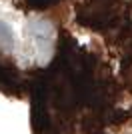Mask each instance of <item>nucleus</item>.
Listing matches in <instances>:
<instances>
[{
	"mask_svg": "<svg viewBox=\"0 0 132 134\" xmlns=\"http://www.w3.org/2000/svg\"><path fill=\"white\" fill-rule=\"evenodd\" d=\"M30 38L34 42V48L40 56V62H46L52 54V44H54V28L48 20H34L30 22Z\"/></svg>",
	"mask_w": 132,
	"mask_h": 134,
	"instance_id": "obj_1",
	"label": "nucleus"
},
{
	"mask_svg": "<svg viewBox=\"0 0 132 134\" xmlns=\"http://www.w3.org/2000/svg\"><path fill=\"white\" fill-rule=\"evenodd\" d=\"M16 40L18 36H16V30L12 26V22L0 18V48L4 52H12L16 48Z\"/></svg>",
	"mask_w": 132,
	"mask_h": 134,
	"instance_id": "obj_2",
	"label": "nucleus"
}]
</instances>
